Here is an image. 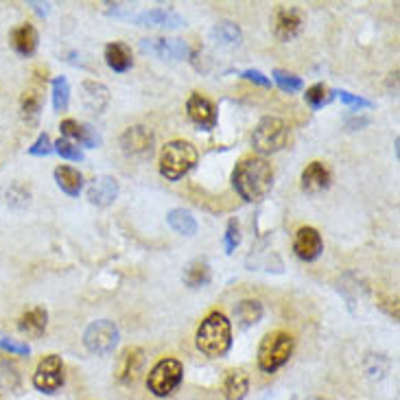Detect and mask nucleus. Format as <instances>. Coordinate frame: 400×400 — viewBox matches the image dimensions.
Wrapping results in <instances>:
<instances>
[{
  "instance_id": "f03ea898",
  "label": "nucleus",
  "mask_w": 400,
  "mask_h": 400,
  "mask_svg": "<svg viewBox=\"0 0 400 400\" xmlns=\"http://www.w3.org/2000/svg\"><path fill=\"white\" fill-rule=\"evenodd\" d=\"M195 344H197V350L210 359L226 357L232 348V324H230V320L224 313H219V310H212V313L206 315V320L199 324L197 335H195Z\"/></svg>"
},
{
  "instance_id": "c9c22d12",
  "label": "nucleus",
  "mask_w": 400,
  "mask_h": 400,
  "mask_svg": "<svg viewBox=\"0 0 400 400\" xmlns=\"http://www.w3.org/2000/svg\"><path fill=\"white\" fill-rule=\"evenodd\" d=\"M53 153V143L49 138L47 131H42L37 140L29 147V155H37V158H42V155H51Z\"/></svg>"
},
{
  "instance_id": "473e14b6",
  "label": "nucleus",
  "mask_w": 400,
  "mask_h": 400,
  "mask_svg": "<svg viewBox=\"0 0 400 400\" xmlns=\"http://www.w3.org/2000/svg\"><path fill=\"white\" fill-rule=\"evenodd\" d=\"M274 81L280 85V90L289 92V95H293V92H300L302 90V79L293 73H289V71H282V68H276L274 73Z\"/></svg>"
},
{
  "instance_id": "9d476101",
  "label": "nucleus",
  "mask_w": 400,
  "mask_h": 400,
  "mask_svg": "<svg viewBox=\"0 0 400 400\" xmlns=\"http://www.w3.org/2000/svg\"><path fill=\"white\" fill-rule=\"evenodd\" d=\"M145 365V350L138 346H127L116 359L114 365V376L121 385H131L136 383L138 374Z\"/></svg>"
},
{
  "instance_id": "c85d7f7f",
  "label": "nucleus",
  "mask_w": 400,
  "mask_h": 400,
  "mask_svg": "<svg viewBox=\"0 0 400 400\" xmlns=\"http://www.w3.org/2000/svg\"><path fill=\"white\" fill-rule=\"evenodd\" d=\"M20 109H22V116L27 121H35L40 109H42V92L40 87H29V90L22 92L20 99Z\"/></svg>"
},
{
  "instance_id": "7c9ffc66",
  "label": "nucleus",
  "mask_w": 400,
  "mask_h": 400,
  "mask_svg": "<svg viewBox=\"0 0 400 400\" xmlns=\"http://www.w3.org/2000/svg\"><path fill=\"white\" fill-rule=\"evenodd\" d=\"M71 103V85L66 77H55L53 79V107L55 112H66Z\"/></svg>"
},
{
  "instance_id": "412c9836",
  "label": "nucleus",
  "mask_w": 400,
  "mask_h": 400,
  "mask_svg": "<svg viewBox=\"0 0 400 400\" xmlns=\"http://www.w3.org/2000/svg\"><path fill=\"white\" fill-rule=\"evenodd\" d=\"M49 326V310L42 308V306H35L31 310H27L25 315L20 317L18 322V330L22 332V335H27L31 339H37L44 335V330H47Z\"/></svg>"
},
{
  "instance_id": "c756f323",
  "label": "nucleus",
  "mask_w": 400,
  "mask_h": 400,
  "mask_svg": "<svg viewBox=\"0 0 400 400\" xmlns=\"http://www.w3.org/2000/svg\"><path fill=\"white\" fill-rule=\"evenodd\" d=\"M335 90H330L328 85L324 83H315V85H310L306 87V95H304V101L310 105V109H320L324 105H328L332 99H335Z\"/></svg>"
},
{
  "instance_id": "72a5a7b5",
  "label": "nucleus",
  "mask_w": 400,
  "mask_h": 400,
  "mask_svg": "<svg viewBox=\"0 0 400 400\" xmlns=\"http://www.w3.org/2000/svg\"><path fill=\"white\" fill-rule=\"evenodd\" d=\"M53 151H57L63 160H73V162H81L83 160V153L79 149V145L66 140V138H59L55 145H53Z\"/></svg>"
},
{
  "instance_id": "e433bc0d",
  "label": "nucleus",
  "mask_w": 400,
  "mask_h": 400,
  "mask_svg": "<svg viewBox=\"0 0 400 400\" xmlns=\"http://www.w3.org/2000/svg\"><path fill=\"white\" fill-rule=\"evenodd\" d=\"M0 348L7 350V352H11V354H22V357H27V354L31 352V348H29L27 344L16 341V339L3 335V332H0Z\"/></svg>"
},
{
  "instance_id": "58836bf2",
  "label": "nucleus",
  "mask_w": 400,
  "mask_h": 400,
  "mask_svg": "<svg viewBox=\"0 0 400 400\" xmlns=\"http://www.w3.org/2000/svg\"><path fill=\"white\" fill-rule=\"evenodd\" d=\"M241 77H243V79H248V81H254L256 85H262V87H269V85H272L269 77H265L260 71H254V68L243 71V73H241Z\"/></svg>"
},
{
  "instance_id": "a19ab883",
  "label": "nucleus",
  "mask_w": 400,
  "mask_h": 400,
  "mask_svg": "<svg viewBox=\"0 0 400 400\" xmlns=\"http://www.w3.org/2000/svg\"><path fill=\"white\" fill-rule=\"evenodd\" d=\"M310 400H324V398H310Z\"/></svg>"
},
{
  "instance_id": "39448f33",
  "label": "nucleus",
  "mask_w": 400,
  "mask_h": 400,
  "mask_svg": "<svg viewBox=\"0 0 400 400\" xmlns=\"http://www.w3.org/2000/svg\"><path fill=\"white\" fill-rule=\"evenodd\" d=\"M289 143V125L278 116H265L252 133V147L260 155H272Z\"/></svg>"
},
{
  "instance_id": "dca6fc26",
  "label": "nucleus",
  "mask_w": 400,
  "mask_h": 400,
  "mask_svg": "<svg viewBox=\"0 0 400 400\" xmlns=\"http://www.w3.org/2000/svg\"><path fill=\"white\" fill-rule=\"evenodd\" d=\"M59 129L63 133V138L75 143V145L79 143V145H83L87 149L101 147V136L97 133V129H92L90 125H85V123H77L73 119H66V121H61Z\"/></svg>"
},
{
  "instance_id": "2f4dec72",
  "label": "nucleus",
  "mask_w": 400,
  "mask_h": 400,
  "mask_svg": "<svg viewBox=\"0 0 400 400\" xmlns=\"http://www.w3.org/2000/svg\"><path fill=\"white\" fill-rule=\"evenodd\" d=\"M0 389H7V392L20 389V372L9 361H0Z\"/></svg>"
},
{
  "instance_id": "4468645a",
  "label": "nucleus",
  "mask_w": 400,
  "mask_h": 400,
  "mask_svg": "<svg viewBox=\"0 0 400 400\" xmlns=\"http://www.w3.org/2000/svg\"><path fill=\"white\" fill-rule=\"evenodd\" d=\"M302 29V16L293 7H278L274 13V35L280 42L293 40Z\"/></svg>"
},
{
  "instance_id": "2eb2a0df",
  "label": "nucleus",
  "mask_w": 400,
  "mask_h": 400,
  "mask_svg": "<svg viewBox=\"0 0 400 400\" xmlns=\"http://www.w3.org/2000/svg\"><path fill=\"white\" fill-rule=\"evenodd\" d=\"M133 20H136L140 27H153V29H180V27H186V20L180 13L171 11V9L140 11L138 16H133Z\"/></svg>"
},
{
  "instance_id": "423d86ee",
  "label": "nucleus",
  "mask_w": 400,
  "mask_h": 400,
  "mask_svg": "<svg viewBox=\"0 0 400 400\" xmlns=\"http://www.w3.org/2000/svg\"><path fill=\"white\" fill-rule=\"evenodd\" d=\"M184 368L177 359H160L147 376V387L155 398L171 396L182 383Z\"/></svg>"
},
{
  "instance_id": "a211bd4d",
  "label": "nucleus",
  "mask_w": 400,
  "mask_h": 400,
  "mask_svg": "<svg viewBox=\"0 0 400 400\" xmlns=\"http://www.w3.org/2000/svg\"><path fill=\"white\" fill-rule=\"evenodd\" d=\"M330 186V171L324 162H310L302 171V190L308 195H317Z\"/></svg>"
},
{
  "instance_id": "393cba45",
  "label": "nucleus",
  "mask_w": 400,
  "mask_h": 400,
  "mask_svg": "<svg viewBox=\"0 0 400 400\" xmlns=\"http://www.w3.org/2000/svg\"><path fill=\"white\" fill-rule=\"evenodd\" d=\"M265 315V308L258 300H241L236 306H234V317L241 326H254L262 320Z\"/></svg>"
},
{
  "instance_id": "6ab92c4d",
  "label": "nucleus",
  "mask_w": 400,
  "mask_h": 400,
  "mask_svg": "<svg viewBox=\"0 0 400 400\" xmlns=\"http://www.w3.org/2000/svg\"><path fill=\"white\" fill-rule=\"evenodd\" d=\"M81 103L87 112L101 114L109 103V90L99 81H83L81 83Z\"/></svg>"
},
{
  "instance_id": "a878e982",
  "label": "nucleus",
  "mask_w": 400,
  "mask_h": 400,
  "mask_svg": "<svg viewBox=\"0 0 400 400\" xmlns=\"http://www.w3.org/2000/svg\"><path fill=\"white\" fill-rule=\"evenodd\" d=\"M182 278H184V284L190 286V289L204 286V284L210 282V265L206 260H202V258H197V260L186 265Z\"/></svg>"
},
{
  "instance_id": "6e6552de",
  "label": "nucleus",
  "mask_w": 400,
  "mask_h": 400,
  "mask_svg": "<svg viewBox=\"0 0 400 400\" xmlns=\"http://www.w3.org/2000/svg\"><path fill=\"white\" fill-rule=\"evenodd\" d=\"M66 370L59 354H47L35 368L33 374V387L42 394H57L63 387Z\"/></svg>"
},
{
  "instance_id": "f8f14e48",
  "label": "nucleus",
  "mask_w": 400,
  "mask_h": 400,
  "mask_svg": "<svg viewBox=\"0 0 400 400\" xmlns=\"http://www.w3.org/2000/svg\"><path fill=\"white\" fill-rule=\"evenodd\" d=\"M121 147L127 155L145 158V155H151V151H153V133L145 125H133L123 131Z\"/></svg>"
},
{
  "instance_id": "5701e85b",
  "label": "nucleus",
  "mask_w": 400,
  "mask_h": 400,
  "mask_svg": "<svg viewBox=\"0 0 400 400\" xmlns=\"http://www.w3.org/2000/svg\"><path fill=\"white\" fill-rule=\"evenodd\" d=\"M105 63L114 73H127L131 68V63H133L131 49L123 42H109L105 47Z\"/></svg>"
},
{
  "instance_id": "4be33fe9",
  "label": "nucleus",
  "mask_w": 400,
  "mask_h": 400,
  "mask_svg": "<svg viewBox=\"0 0 400 400\" xmlns=\"http://www.w3.org/2000/svg\"><path fill=\"white\" fill-rule=\"evenodd\" d=\"M250 392V376L243 368H232L226 372L224 379V396L226 400H243Z\"/></svg>"
},
{
  "instance_id": "cd10ccee",
  "label": "nucleus",
  "mask_w": 400,
  "mask_h": 400,
  "mask_svg": "<svg viewBox=\"0 0 400 400\" xmlns=\"http://www.w3.org/2000/svg\"><path fill=\"white\" fill-rule=\"evenodd\" d=\"M210 35L217 44H224V47H238L243 42V31L234 22H219V25H214Z\"/></svg>"
},
{
  "instance_id": "bb28decb",
  "label": "nucleus",
  "mask_w": 400,
  "mask_h": 400,
  "mask_svg": "<svg viewBox=\"0 0 400 400\" xmlns=\"http://www.w3.org/2000/svg\"><path fill=\"white\" fill-rule=\"evenodd\" d=\"M166 221H169V226H171L177 234H182V236H193V234L197 232V221H195V217H193L188 210H184V208L171 210L169 217H166Z\"/></svg>"
},
{
  "instance_id": "20e7f679",
  "label": "nucleus",
  "mask_w": 400,
  "mask_h": 400,
  "mask_svg": "<svg viewBox=\"0 0 400 400\" xmlns=\"http://www.w3.org/2000/svg\"><path fill=\"white\" fill-rule=\"evenodd\" d=\"M296 348V339L286 330H274L265 335L258 346V368L265 374H274L280 370L289 359H291Z\"/></svg>"
},
{
  "instance_id": "b1692460",
  "label": "nucleus",
  "mask_w": 400,
  "mask_h": 400,
  "mask_svg": "<svg viewBox=\"0 0 400 400\" xmlns=\"http://www.w3.org/2000/svg\"><path fill=\"white\" fill-rule=\"evenodd\" d=\"M55 182H57L61 193L71 195V197H77L81 193V188H83V175L73 166L61 164V166L55 169Z\"/></svg>"
},
{
  "instance_id": "1a4fd4ad",
  "label": "nucleus",
  "mask_w": 400,
  "mask_h": 400,
  "mask_svg": "<svg viewBox=\"0 0 400 400\" xmlns=\"http://www.w3.org/2000/svg\"><path fill=\"white\" fill-rule=\"evenodd\" d=\"M140 51L158 57V59H169V61H180L186 59L190 49L188 44L182 40H169V37H145L140 40Z\"/></svg>"
},
{
  "instance_id": "4c0bfd02",
  "label": "nucleus",
  "mask_w": 400,
  "mask_h": 400,
  "mask_svg": "<svg viewBox=\"0 0 400 400\" xmlns=\"http://www.w3.org/2000/svg\"><path fill=\"white\" fill-rule=\"evenodd\" d=\"M337 95H339L341 103H344V105H348V107H352V109L372 107V101H368V99H363V97H357V95H352V92L341 90V92H337Z\"/></svg>"
},
{
  "instance_id": "9b49d317",
  "label": "nucleus",
  "mask_w": 400,
  "mask_h": 400,
  "mask_svg": "<svg viewBox=\"0 0 400 400\" xmlns=\"http://www.w3.org/2000/svg\"><path fill=\"white\" fill-rule=\"evenodd\" d=\"M186 112H188V119L204 131H212L217 127V107L214 103L199 95V92H193L186 101Z\"/></svg>"
},
{
  "instance_id": "f704fd0d",
  "label": "nucleus",
  "mask_w": 400,
  "mask_h": 400,
  "mask_svg": "<svg viewBox=\"0 0 400 400\" xmlns=\"http://www.w3.org/2000/svg\"><path fill=\"white\" fill-rule=\"evenodd\" d=\"M241 243V228L236 224V219H230V224L226 228V236H224V246H226V254H234V250Z\"/></svg>"
},
{
  "instance_id": "0eeeda50",
  "label": "nucleus",
  "mask_w": 400,
  "mask_h": 400,
  "mask_svg": "<svg viewBox=\"0 0 400 400\" xmlns=\"http://www.w3.org/2000/svg\"><path fill=\"white\" fill-rule=\"evenodd\" d=\"M83 344L92 354L105 357V354L114 352L119 344V326L112 320H97L85 328Z\"/></svg>"
},
{
  "instance_id": "f257e3e1",
  "label": "nucleus",
  "mask_w": 400,
  "mask_h": 400,
  "mask_svg": "<svg viewBox=\"0 0 400 400\" xmlns=\"http://www.w3.org/2000/svg\"><path fill=\"white\" fill-rule=\"evenodd\" d=\"M232 186L250 204H256L267 197V193L274 186V169L265 158L258 155H248L243 158L232 173Z\"/></svg>"
},
{
  "instance_id": "ddd939ff",
  "label": "nucleus",
  "mask_w": 400,
  "mask_h": 400,
  "mask_svg": "<svg viewBox=\"0 0 400 400\" xmlns=\"http://www.w3.org/2000/svg\"><path fill=\"white\" fill-rule=\"evenodd\" d=\"M293 252L300 260H306V262L320 258V254L324 252L322 234L310 226L300 228L296 232V238H293Z\"/></svg>"
},
{
  "instance_id": "ea45409f",
  "label": "nucleus",
  "mask_w": 400,
  "mask_h": 400,
  "mask_svg": "<svg viewBox=\"0 0 400 400\" xmlns=\"http://www.w3.org/2000/svg\"><path fill=\"white\" fill-rule=\"evenodd\" d=\"M31 7H35V11H40L42 16L49 13V5H42V3H31Z\"/></svg>"
},
{
  "instance_id": "aec40b11",
  "label": "nucleus",
  "mask_w": 400,
  "mask_h": 400,
  "mask_svg": "<svg viewBox=\"0 0 400 400\" xmlns=\"http://www.w3.org/2000/svg\"><path fill=\"white\" fill-rule=\"evenodd\" d=\"M9 42H11V49L20 55V57H31L35 55L37 51V31L33 25H20L11 31L9 35Z\"/></svg>"
},
{
  "instance_id": "f3484780",
  "label": "nucleus",
  "mask_w": 400,
  "mask_h": 400,
  "mask_svg": "<svg viewBox=\"0 0 400 400\" xmlns=\"http://www.w3.org/2000/svg\"><path fill=\"white\" fill-rule=\"evenodd\" d=\"M116 197H119V182L109 175L97 177V180L90 184V188H87V202L99 208L114 204Z\"/></svg>"
},
{
  "instance_id": "7ed1b4c3",
  "label": "nucleus",
  "mask_w": 400,
  "mask_h": 400,
  "mask_svg": "<svg viewBox=\"0 0 400 400\" xmlns=\"http://www.w3.org/2000/svg\"><path fill=\"white\" fill-rule=\"evenodd\" d=\"M197 158L199 153L195 145H190L188 140H171L162 147L160 153V173L169 182H177L193 171Z\"/></svg>"
}]
</instances>
